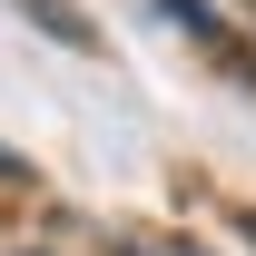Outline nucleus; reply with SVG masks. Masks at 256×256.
<instances>
[{"instance_id": "nucleus-1", "label": "nucleus", "mask_w": 256, "mask_h": 256, "mask_svg": "<svg viewBox=\"0 0 256 256\" xmlns=\"http://www.w3.org/2000/svg\"><path fill=\"white\" fill-rule=\"evenodd\" d=\"M30 20H50L60 40H89V20H79V10H60V0H30Z\"/></svg>"}, {"instance_id": "nucleus-2", "label": "nucleus", "mask_w": 256, "mask_h": 256, "mask_svg": "<svg viewBox=\"0 0 256 256\" xmlns=\"http://www.w3.org/2000/svg\"><path fill=\"white\" fill-rule=\"evenodd\" d=\"M0 178H30V158H20V148H0Z\"/></svg>"}]
</instances>
